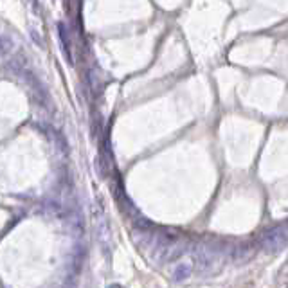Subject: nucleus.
Instances as JSON below:
<instances>
[{
  "label": "nucleus",
  "mask_w": 288,
  "mask_h": 288,
  "mask_svg": "<svg viewBox=\"0 0 288 288\" xmlns=\"http://www.w3.org/2000/svg\"><path fill=\"white\" fill-rule=\"evenodd\" d=\"M285 245H287V227H285V223H279L276 227L268 229L261 238V247L266 252H279Z\"/></svg>",
  "instance_id": "f257e3e1"
},
{
  "label": "nucleus",
  "mask_w": 288,
  "mask_h": 288,
  "mask_svg": "<svg viewBox=\"0 0 288 288\" xmlns=\"http://www.w3.org/2000/svg\"><path fill=\"white\" fill-rule=\"evenodd\" d=\"M135 227L146 233V231H151V229H153V223H151L148 218H144V216L137 215V216H135Z\"/></svg>",
  "instance_id": "7ed1b4c3"
},
{
  "label": "nucleus",
  "mask_w": 288,
  "mask_h": 288,
  "mask_svg": "<svg viewBox=\"0 0 288 288\" xmlns=\"http://www.w3.org/2000/svg\"><path fill=\"white\" fill-rule=\"evenodd\" d=\"M189 276H191V265H189V263H180V265L175 268V274H173L175 281H178V283L189 279Z\"/></svg>",
  "instance_id": "f03ea898"
}]
</instances>
